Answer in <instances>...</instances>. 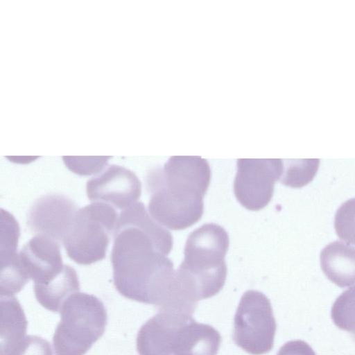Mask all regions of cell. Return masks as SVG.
I'll use <instances>...</instances> for the list:
<instances>
[{"label":"cell","instance_id":"obj_1","mask_svg":"<svg viewBox=\"0 0 355 355\" xmlns=\"http://www.w3.org/2000/svg\"><path fill=\"white\" fill-rule=\"evenodd\" d=\"M171 233L158 223L141 202L119 214L111 252L113 281L123 297L162 306L169 296L175 271L166 255Z\"/></svg>","mask_w":355,"mask_h":355},{"label":"cell","instance_id":"obj_2","mask_svg":"<svg viewBox=\"0 0 355 355\" xmlns=\"http://www.w3.org/2000/svg\"><path fill=\"white\" fill-rule=\"evenodd\" d=\"M210 180L207 159L200 156H171L162 168L150 170L146 175L150 215L170 230L189 227L203 214V198Z\"/></svg>","mask_w":355,"mask_h":355},{"label":"cell","instance_id":"obj_3","mask_svg":"<svg viewBox=\"0 0 355 355\" xmlns=\"http://www.w3.org/2000/svg\"><path fill=\"white\" fill-rule=\"evenodd\" d=\"M229 236L219 225L207 223L192 232L184 246V258L175 272L176 286L190 303L209 298L223 288L227 277L225 260Z\"/></svg>","mask_w":355,"mask_h":355},{"label":"cell","instance_id":"obj_4","mask_svg":"<svg viewBox=\"0 0 355 355\" xmlns=\"http://www.w3.org/2000/svg\"><path fill=\"white\" fill-rule=\"evenodd\" d=\"M60 321L53 336L55 355H84L103 334L107 315L101 300L76 292L62 304Z\"/></svg>","mask_w":355,"mask_h":355},{"label":"cell","instance_id":"obj_5","mask_svg":"<svg viewBox=\"0 0 355 355\" xmlns=\"http://www.w3.org/2000/svg\"><path fill=\"white\" fill-rule=\"evenodd\" d=\"M118 217L114 208L104 202L78 209L62 241L69 257L81 265L103 259Z\"/></svg>","mask_w":355,"mask_h":355},{"label":"cell","instance_id":"obj_6","mask_svg":"<svg viewBox=\"0 0 355 355\" xmlns=\"http://www.w3.org/2000/svg\"><path fill=\"white\" fill-rule=\"evenodd\" d=\"M276 329L269 299L258 291L245 292L234 315V343L247 353L262 355L272 349Z\"/></svg>","mask_w":355,"mask_h":355},{"label":"cell","instance_id":"obj_7","mask_svg":"<svg viewBox=\"0 0 355 355\" xmlns=\"http://www.w3.org/2000/svg\"><path fill=\"white\" fill-rule=\"evenodd\" d=\"M284 171L282 159H239L234 193L245 209L258 211L272 199L275 183Z\"/></svg>","mask_w":355,"mask_h":355},{"label":"cell","instance_id":"obj_8","mask_svg":"<svg viewBox=\"0 0 355 355\" xmlns=\"http://www.w3.org/2000/svg\"><path fill=\"white\" fill-rule=\"evenodd\" d=\"M86 191L92 201L124 210L137 202L141 184L132 171L112 164L87 182Z\"/></svg>","mask_w":355,"mask_h":355},{"label":"cell","instance_id":"obj_9","mask_svg":"<svg viewBox=\"0 0 355 355\" xmlns=\"http://www.w3.org/2000/svg\"><path fill=\"white\" fill-rule=\"evenodd\" d=\"M78 209L68 197L51 193L38 198L31 208L28 225L37 234L63 241Z\"/></svg>","mask_w":355,"mask_h":355},{"label":"cell","instance_id":"obj_10","mask_svg":"<svg viewBox=\"0 0 355 355\" xmlns=\"http://www.w3.org/2000/svg\"><path fill=\"white\" fill-rule=\"evenodd\" d=\"M192 315L168 308L159 309L158 313L139 329L137 349L139 355H173L172 342L175 331Z\"/></svg>","mask_w":355,"mask_h":355},{"label":"cell","instance_id":"obj_11","mask_svg":"<svg viewBox=\"0 0 355 355\" xmlns=\"http://www.w3.org/2000/svg\"><path fill=\"white\" fill-rule=\"evenodd\" d=\"M21 267L34 284L44 283L63 268L59 243L43 235L36 234L21 248L19 253Z\"/></svg>","mask_w":355,"mask_h":355},{"label":"cell","instance_id":"obj_12","mask_svg":"<svg viewBox=\"0 0 355 355\" xmlns=\"http://www.w3.org/2000/svg\"><path fill=\"white\" fill-rule=\"evenodd\" d=\"M222 338L209 324L193 318L177 329L172 342L173 355H216Z\"/></svg>","mask_w":355,"mask_h":355},{"label":"cell","instance_id":"obj_13","mask_svg":"<svg viewBox=\"0 0 355 355\" xmlns=\"http://www.w3.org/2000/svg\"><path fill=\"white\" fill-rule=\"evenodd\" d=\"M320 266L326 277L340 288L355 284V248L335 241L320 252Z\"/></svg>","mask_w":355,"mask_h":355},{"label":"cell","instance_id":"obj_14","mask_svg":"<svg viewBox=\"0 0 355 355\" xmlns=\"http://www.w3.org/2000/svg\"><path fill=\"white\" fill-rule=\"evenodd\" d=\"M33 289L37 301L44 308L58 312L62 303L71 295L79 291L80 284L74 268L64 264L62 270L49 280L34 284Z\"/></svg>","mask_w":355,"mask_h":355},{"label":"cell","instance_id":"obj_15","mask_svg":"<svg viewBox=\"0 0 355 355\" xmlns=\"http://www.w3.org/2000/svg\"><path fill=\"white\" fill-rule=\"evenodd\" d=\"M1 355H8L26 336L27 320L15 296H1Z\"/></svg>","mask_w":355,"mask_h":355},{"label":"cell","instance_id":"obj_16","mask_svg":"<svg viewBox=\"0 0 355 355\" xmlns=\"http://www.w3.org/2000/svg\"><path fill=\"white\" fill-rule=\"evenodd\" d=\"M279 181L284 185L300 188L309 183L319 167V159H287Z\"/></svg>","mask_w":355,"mask_h":355},{"label":"cell","instance_id":"obj_17","mask_svg":"<svg viewBox=\"0 0 355 355\" xmlns=\"http://www.w3.org/2000/svg\"><path fill=\"white\" fill-rule=\"evenodd\" d=\"M331 316L336 326L355 339V286L342 293L332 305Z\"/></svg>","mask_w":355,"mask_h":355},{"label":"cell","instance_id":"obj_18","mask_svg":"<svg viewBox=\"0 0 355 355\" xmlns=\"http://www.w3.org/2000/svg\"><path fill=\"white\" fill-rule=\"evenodd\" d=\"M1 262L4 263L17 253V244L19 236V227L15 217L8 211L1 209Z\"/></svg>","mask_w":355,"mask_h":355},{"label":"cell","instance_id":"obj_19","mask_svg":"<svg viewBox=\"0 0 355 355\" xmlns=\"http://www.w3.org/2000/svg\"><path fill=\"white\" fill-rule=\"evenodd\" d=\"M334 228L340 239L355 245V198L347 200L338 209Z\"/></svg>","mask_w":355,"mask_h":355},{"label":"cell","instance_id":"obj_20","mask_svg":"<svg viewBox=\"0 0 355 355\" xmlns=\"http://www.w3.org/2000/svg\"><path fill=\"white\" fill-rule=\"evenodd\" d=\"M110 157L63 156L62 159L72 172L80 175H91L102 172Z\"/></svg>","mask_w":355,"mask_h":355},{"label":"cell","instance_id":"obj_21","mask_svg":"<svg viewBox=\"0 0 355 355\" xmlns=\"http://www.w3.org/2000/svg\"><path fill=\"white\" fill-rule=\"evenodd\" d=\"M8 355H53L50 343L35 335L26 336Z\"/></svg>","mask_w":355,"mask_h":355},{"label":"cell","instance_id":"obj_22","mask_svg":"<svg viewBox=\"0 0 355 355\" xmlns=\"http://www.w3.org/2000/svg\"><path fill=\"white\" fill-rule=\"evenodd\" d=\"M277 355H316L310 345L300 340L286 342L280 347Z\"/></svg>","mask_w":355,"mask_h":355}]
</instances>
